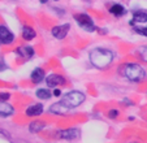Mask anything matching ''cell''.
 Masks as SVG:
<instances>
[{
    "instance_id": "18",
    "label": "cell",
    "mask_w": 147,
    "mask_h": 143,
    "mask_svg": "<svg viewBox=\"0 0 147 143\" xmlns=\"http://www.w3.org/2000/svg\"><path fill=\"white\" fill-rule=\"evenodd\" d=\"M137 52H138V56H139V57H141L143 61H146V63H147V46L139 47L138 50H137Z\"/></svg>"
},
{
    "instance_id": "5",
    "label": "cell",
    "mask_w": 147,
    "mask_h": 143,
    "mask_svg": "<svg viewBox=\"0 0 147 143\" xmlns=\"http://www.w3.org/2000/svg\"><path fill=\"white\" fill-rule=\"evenodd\" d=\"M81 135V130L77 127H70V129H63L56 132V138L60 139H65V140H74L77 138H80Z\"/></svg>"
},
{
    "instance_id": "14",
    "label": "cell",
    "mask_w": 147,
    "mask_h": 143,
    "mask_svg": "<svg viewBox=\"0 0 147 143\" xmlns=\"http://www.w3.org/2000/svg\"><path fill=\"white\" fill-rule=\"evenodd\" d=\"M30 80L33 83H40L46 80V72L42 68H35L30 74Z\"/></svg>"
},
{
    "instance_id": "23",
    "label": "cell",
    "mask_w": 147,
    "mask_h": 143,
    "mask_svg": "<svg viewBox=\"0 0 147 143\" xmlns=\"http://www.w3.org/2000/svg\"><path fill=\"white\" fill-rule=\"evenodd\" d=\"M52 94H53V96L59 98V96H61V90L60 88H55V90L52 91Z\"/></svg>"
},
{
    "instance_id": "12",
    "label": "cell",
    "mask_w": 147,
    "mask_h": 143,
    "mask_svg": "<svg viewBox=\"0 0 147 143\" xmlns=\"http://www.w3.org/2000/svg\"><path fill=\"white\" fill-rule=\"evenodd\" d=\"M147 22V12L138 9V11L133 12V20L129 22V25L134 26L136 24H146Z\"/></svg>"
},
{
    "instance_id": "24",
    "label": "cell",
    "mask_w": 147,
    "mask_h": 143,
    "mask_svg": "<svg viewBox=\"0 0 147 143\" xmlns=\"http://www.w3.org/2000/svg\"><path fill=\"white\" fill-rule=\"evenodd\" d=\"M122 103H124L125 105H133V102H131L130 99H126V98H125V99H122Z\"/></svg>"
},
{
    "instance_id": "9",
    "label": "cell",
    "mask_w": 147,
    "mask_h": 143,
    "mask_svg": "<svg viewBox=\"0 0 147 143\" xmlns=\"http://www.w3.org/2000/svg\"><path fill=\"white\" fill-rule=\"evenodd\" d=\"M14 53L20 59H22V60H30L34 56L35 51H34V48L31 46H21V47H17L14 50Z\"/></svg>"
},
{
    "instance_id": "3",
    "label": "cell",
    "mask_w": 147,
    "mask_h": 143,
    "mask_svg": "<svg viewBox=\"0 0 147 143\" xmlns=\"http://www.w3.org/2000/svg\"><path fill=\"white\" fill-rule=\"evenodd\" d=\"M86 100V95L82 92V91H78V90H72L69 92H67L63 96L61 102L64 103L67 107H69L70 109L72 108H77L82 104L83 102Z\"/></svg>"
},
{
    "instance_id": "7",
    "label": "cell",
    "mask_w": 147,
    "mask_h": 143,
    "mask_svg": "<svg viewBox=\"0 0 147 143\" xmlns=\"http://www.w3.org/2000/svg\"><path fill=\"white\" fill-rule=\"evenodd\" d=\"M14 42V34L7 25H0V43L1 44H12Z\"/></svg>"
},
{
    "instance_id": "27",
    "label": "cell",
    "mask_w": 147,
    "mask_h": 143,
    "mask_svg": "<svg viewBox=\"0 0 147 143\" xmlns=\"http://www.w3.org/2000/svg\"><path fill=\"white\" fill-rule=\"evenodd\" d=\"M55 1H59V0H55Z\"/></svg>"
},
{
    "instance_id": "10",
    "label": "cell",
    "mask_w": 147,
    "mask_h": 143,
    "mask_svg": "<svg viewBox=\"0 0 147 143\" xmlns=\"http://www.w3.org/2000/svg\"><path fill=\"white\" fill-rule=\"evenodd\" d=\"M43 111H45L43 104H42V103H35V104H31L26 108L25 115L28 116V117H38V116H40L42 113H43Z\"/></svg>"
},
{
    "instance_id": "6",
    "label": "cell",
    "mask_w": 147,
    "mask_h": 143,
    "mask_svg": "<svg viewBox=\"0 0 147 143\" xmlns=\"http://www.w3.org/2000/svg\"><path fill=\"white\" fill-rule=\"evenodd\" d=\"M46 83H47V87L50 88H56L57 86H63L67 83V80H65L64 76L61 74H56V73H52V74H48L46 77Z\"/></svg>"
},
{
    "instance_id": "21",
    "label": "cell",
    "mask_w": 147,
    "mask_h": 143,
    "mask_svg": "<svg viewBox=\"0 0 147 143\" xmlns=\"http://www.w3.org/2000/svg\"><path fill=\"white\" fill-rule=\"evenodd\" d=\"M119 115H120L119 109H111L108 112V117L111 118V120H115V118H117V117H119Z\"/></svg>"
},
{
    "instance_id": "8",
    "label": "cell",
    "mask_w": 147,
    "mask_h": 143,
    "mask_svg": "<svg viewBox=\"0 0 147 143\" xmlns=\"http://www.w3.org/2000/svg\"><path fill=\"white\" fill-rule=\"evenodd\" d=\"M69 30H70V25H69V24H63V25L53 26L52 30H51V34L53 35V38L61 40V39H64L65 36L68 35Z\"/></svg>"
},
{
    "instance_id": "2",
    "label": "cell",
    "mask_w": 147,
    "mask_h": 143,
    "mask_svg": "<svg viewBox=\"0 0 147 143\" xmlns=\"http://www.w3.org/2000/svg\"><path fill=\"white\" fill-rule=\"evenodd\" d=\"M122 74L130 82H142L146 78V70L137 63H128L122 65Z\"/></svg>"
},
{
    "instance_id": "16",
    "label": "cell",
    "mask_w": 147,
    "mask_h": 143,
    "mask_svg": "<svg viewBox=\"0 0 147 143\" xmlns=\"http://www.w3.org/2000/svg\"><path fill=\"white\" fill-rule=\"evenodd\" d=\"M35 95H36V98L40 100H48V99H51V96H53V94L50 91V87L38 88V90L35 91Z\"/></svg>"
},
{
    "instance_id": "25",
    "label": "cell",
    "mask_w": 147,
    "mask_h": 143,
    "mask_svg": "<svg viewBox=\"0 0 147 143\" xmlns=\"http://www.w3.org/2000/svg\"><path fill=\"white\" fill-rule=\"evenodd\" d=\"M0 133H1V135H3V137L8 138V139H9V138H11V135H9V133H8V132H5V130H1V129H0Z\"/></svg>"
},
{
    "instance_id": "11",
    "label": "cell",
    "mask_w": 147,
    "mask_h": 143,
    "mask_svg": "<svg viewBox=\"0 0 147 143\" xmlns=\"http://www.w3.org/2000/svg\"><path fill=\"white\" fill-rule=\"evenodd\" d=\"M69 111H70V108L67 107V105L61 102V100L59 103H53V104L50 107V112L52 113V115L65 116V115H68V113H69Z\"/></svg>"
},
{
    "instance_id": "15",
    "label": "cell",
    "mask_w": 147,
    "mask_h": 143,
    "mask_svg": "<svg viewBox=\"0 0 147 143\" xmlns=\"http://www.w3.org/2000/svg\"><path fill=\"white\" fill-rule=\"evenodd\" d=\"M35 36H36V31L34 30L31 26L25 25L22 28V39H24V40L30 42V40H33Z\"/></svg>"
},
{
    "instance_id": "17",
    "label": "cell",
    "mask_w": 147,
    "mask_h": 143,
    "mask_svg": "<svg viewBox=\"0 0 147 143\" xmlns=\"http://www.w3.org/2000/svg\"><path fill=\"white\" fill-rule=\"evenodd\" d=\"M46 127V122L45 121H33L29 124V132L35 134V133H39Z\"/></svg>"
},
{
    "instance_id": "1",
    "label": "cell",
    "mask_w": 147,
    "mask_h": 143,
    "mask_svg": "<svg viewBox=\"0 0 147 143\" xmlns=\"http://www.w3.org/2000/svg\"><path fill=\"white\" fill-rule=\"evenodd\" d=\"M113 52L104 47H96L89 53L90 63L96 69H107L113 63Z\"/></svg>"
},
{
    "instance_id": "26",
    "label": "cell",
    "mask_w": 147,
    "mask_h": 143,
    "mask_svg": "<svg viewBox=\"0 0 147 143\" xmlns=\"http://www.w3.org/2000/svg\"><path fill=\"white\" fill-rule=\"evenodd\" d=\"M42 4H46V3H48V0H39Z\"/></svg>"
},
{
    "instance_id": "13",
    "label": "cell",
    "mask_w": 147,
    "mask_h": 143,
    "mask_svg": "<svg viewBox=\"0 0 147 143\" xmlns=\"http://www.w3.org/2000/svg\"><path fill=\"white\" fill-rule=\"evenodd\" d=\"M109 13L112 14V16H115V17H117V18H120V17H124L125 14H126V8H125L122 4H120V3H115V4H112L111 7H109Z\"/></svg>"
},
{
    "instance_id": "19",
    "label": "cell",
    "mask_w": 147,
    "mask_h": 143,
    "mask_svg": "<svg viewBox=\"0 0 147 143\" xmlns=\"http://www.w3.org/2000/svg\"><path fill=\"white\" fill-rule=\"evenodd\" d=\"M133 30H134V33L138 34V35L146 36V38H147V28H146V26H134Z\"/></svg>"
},
{
    "instance_id": "4",
    "label": "cell",
    "mask_w": 147,
    "mask_h": 143,
    "mask_svg": "<svg viewBox=\"0 0 147 143\" xmlns=\"http://www.w3.org/2000/svg\"><path fill=\"white\" fill-rule=\"evenodd\" d=\"M73 18L76 20L77 25L80 26L81 29H83L85 31H89V33H92V31L96 29L94 24V20L86 13H76L73 16Z\"/></svg>"
},
{
    "instance_id": "20",
    "label": "cell",
    "mask_w": 147,
    "mask_h": 143,
    "mask_svg": "<svg viewBox=\"0 0 147 143\" xmlns=\"http://www.w3.org/2000/svg\"><path fill=\"white\" fill-rule=\"evenodd\" d=\"M11 94L9 92H0V103H7V100H9Z\"/></svg>"
},
{
    "instance_id": "22",
    "label": "cell",
    "mask_w": 147,
    "mask_h": 143,
    "mask_svg": "<svg viewBox=\"0 0 147 143\" xmlns=\"http://www.w3.org/2000/svg\"><path fill=\"white\" fill-rule=\"evenodd\" d=\"M5 69H8V65H7V63L4 61V57L0 55V73H1V72H4Z\"/></svg>"
}]
</instances>
